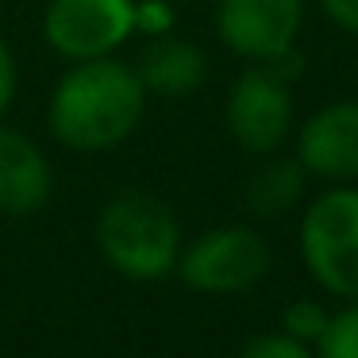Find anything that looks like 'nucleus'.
Here are the masks:
<instances>
[{
    "label": "nucleus",
    "instance_id": "9b49d317",
    "mask_svg": "<svg viewBox=\"0 0 358 358\" xmlns=\"http://www.w3.org/2000/svg\"><path fill=\"white\" fill-rule=\"evenodd\" d=\"M262 158L266 162L247 178L243 201H247V208L255 212L258 220H278V216H285V212H293L296 204H301L308 173H304L301 162H296V155L293 158L262 155Z\"/></svg>",
    "mask_w": 358,
    "mask_h": 358
},
{
    "label": "nucleus",
    "instance_id": "20e7f679",
    "mask_svg": "<svg viewBox=\"0 0 358 358\" xmlns=\"http://www.w3.org/2000/svg\"><path fill=\"white\" fill-rule=\"evenodd\" d=\"M178 278L193 293L231 296L247 293L270 273V243L243 224H224L196 235L178 255Z\"/></svg>",
    "mask_w": 358,
    "mask_h": 358
},
{
    "label": "nucleus",
    "instance_id": "6e6552de",
    "mask_svg": "<svg viewBox=\"0 0 358 358\" xmlns=\"http://www.w3.org/2000/svg\"><path fill=\"white\" fill-rule=\"evenodd\" d=\"M296 162L308 178L358 185V101H331L312 112L296 131Z\"/></svg>",
    "mask_w": 358,
    "mask_h": 358
},
{
    "label": "nucleus",
    "instance_id": "f03ea898",
    "mask_svg": "<svg viewBox=\"0 0 358 358\" xmlns=\"http://www.w3.org/2000/svg\"><path fill=\"white\" fill-rule=\"evenodd\" d=\"M96 247L120 278L158 281L178 266L181 224L162 196L124 189L96 216Z\"/></svg>",
    "mask_w": 358,
    "mask_h": 358
},
{
    "label": "nucleus",
    "instance_id": "2eb2a0df",
    "mask_svg": "<svg viewBox=\"0 0 358 358\" xmlns=\"http://www.w3.org/2000/svg\"><path fill=\"white\" fill-rule=\"evenodd\" d=\"M170 24H173V16H170V4L166 0H147V4H135V31H143V35H166L170 31Z\"/></svg>",
    "mask_w": 358,
    "mask_h": 358
},
{
    "label": "nucleus",
    "instance_id": "1a4fd4ad",
    "mask_svg": "<svg viewBox=\"0 0 358 358\" xmlns=\"http://www.w3.org/2000/svg\"><path fill=\"white\" fill-rule=\"evenodd\" d=\"M50 162L24 131L0 127V212L31 216L50 201Z\"/></svg>",
    "mask_w": 358,
    "mask_h": 358
},
{
    "label": "nucleus",
    "instance_id": "f257e3e1",
    "mask_svg": "<svg viewBox=\"0 0 358 358\" xmlns=\"http://www.w3.org/2000/svg\"><path fill=\"white\" fill-rule=\"evenodd\" d=\"M147 112V89L135 78V66L116 58L73 62V70L50 93L47 124L62 147L96 155L135 135Z\"/></svg>",
    "mask_w": 358,
    "mask_h": 358
},
{
    "label": "nucleus",
    "instance_id": "39448f33",
    "mask_svg": "<svg viewBox=\"0 0 358 358\" xmlns=\"http://www.w3.org/2000/svg\"><path fill=\"white\" fill-rule=\"evenodd\" d=\"M224 120L227 135L247 155H273L293 131V81L266 62H250L231 81Z\"/></svg>",
    "mask_w": 358,
    "mask_h": 358
},
{
    "label": "nucleus",
    "instance_id": "dca6fc26",
    "mask_svg": "<svg viewBox=\"0 0 358 358\" xmlns=\"http://www.w3.org/2000/svg\"><path fill=\"white\" fill-rule=\"evenodd\" d=\"M316 4L339 31L358 35V0H316Z\"/></svg>",
    "mask_w": 358,
    "mask_h": 358
},
{
    "label": "nucleus",
    "instance_id": "f3484780",
    "mask_svg": "<svg viewBox=\"0 0 358 358\" xmlns=\"http://www.w3.org/2000/svg\"><path fill=\"white\" fill-rule=\"evenodd\" d=\"M12 96H16V58H12L8 43L0 39V116L8 112Z\"/></svg>",
    "mask_w": 358,
    "mask_h": 358
},
{
    "label": "nucleus",
    "instance_id": "7ed1b4c3",
    "mask_svg": "<svg viewBox=\"0 0 358 358\" xmlns=\"http://www.w3.org/2000/svg\"><path fill=\"white\" fill-rule=\"evenodd\" d=\"M301 262L324 293L358 301V185H331L301 216Z\"/></svg>",
    "mask_w": 358,
    "mask_h": 358
},
{
    "label": "nucleus",
    "instance_id": "a211bd4d",
    "mask_svg": "<svg viewBox=\"0 0 358 358\" xmlns=\"http://www.w3.org/2000/svg\"><path fill=\"white\" fill-rule=\"evenodd\" d=\"M166 4H189V0H166Z\"/></svg>",
    "mask_w": 358,
    "mask_h": 358
},
{
    "label": "nucleus",
    "instance_id": "9d476101",
    "mask_svg": "<svg viewBox=\"0 0 358 358\" xmlns=\"http://www.w3.org/2000/svg\"><path fill=\"white\" fill-rule=\"evenodd\" d=\"M204 73H208V58L196 43L178 39V35H155V39L143 47L139 62H135V78L143 81L147 96H189L204 85Z\"/></svg>",
    "mask_w": 358,
    "mask_h": 358
},
{
    "label": "nucleus",
    "instance_id": "f8f14e48",
    "mask_svg": "<svg viewBox=\"0 0 358 358\" xmlns=\"http://www.w3.org/2000/svg\"><path fill=\"white\" fill-rule=\"evenodd\" d=\"M316 358H358V301H347L331 312L324 335L312 343Z\"/></svg>",
    "mask_w": 358,
    "mask_h": 358
},
{
    "label": "nucleus",
    "instance_id": "4468645a",
    "mask_svg": "<svg viewBox=\"0 0 358 358\" xmlns=\"http://www.w3.org/2000/svg\"><path fill=\"white\" fill-rule=\"evenodd\" d=\"M235 358H316V355H312L308 343L293 339L285 331H262L243 343V350Z\"/></svg>",
    "mask_w": 358,
    "mask_h": 358
},
{
    "label": "nucleus",
    "instance_id": "0eeeda50",
    "mask_svg": "<svg viewBox=\"0 0 358 358\" xmlns=\"http://www.w3.org/2000/svg\"><path fill=\"white\" fill-rule=\"evenodd\" d=\"M304 0H220L216 35L247 62H273L296 47Z\"/></svg>",
    "mask_w": 358,
    "mask_h": 358
},
{
    "label": "nucleus",
    "instance_id": "423d86ee",
    "mask_svg": "<svg viewBox=\"0 0 358 358\" xmlns=\"http://www.w3.org/2000/svg\"><path fill=\"white\" fill-rule=\"evenodd\" d=\"M135 35V0H50L43 39L70 62L108 58Z\"/></svg>",
    "mask_w": 358,
    "mask_h": 358
},
{
    "label": "nucleus",
    "instance_id": "ddd939ff",
    "mask_svg": "<svg viewBox=\"0 0 358 358\" xmlns=\"http://www.w3.org/2000/svg\"><path fill=\"white\" fill-rule=\"evenodd\" d=\"M327 320H331V312H327L324 304L312 301V296H301V301H293L285 312H281V331L312 347V343H316L320 335H324Z\"/></svg>",
    "mask_w": 358,
    "mask_h": 358
}]
</instances>
